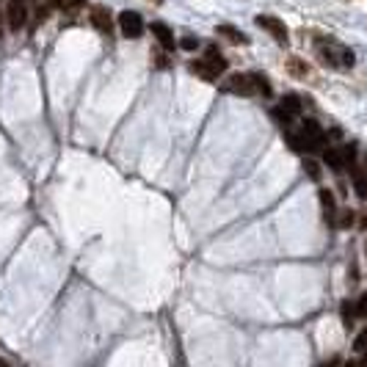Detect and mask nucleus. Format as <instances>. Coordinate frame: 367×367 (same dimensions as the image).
I'll return each mask as SVG.
<instances>
[{
  "mask_svg": "<svg viewBox=\"0 0 367 367\" xmlns=\"http://www.w3.org/2000/svg\"><path fill=\"white\" fill-rule=\"evenodd\" d=\"M221 91L226 94H240V97H271V86H268V77L260 72H237L229 75L221 86Z\"/></svg>",
  "mask_w": 367,
  "mask_h": 367,
  "instance_id": "nucleus-1",
  "label": "nucleus"
},
{
  "mask_svg": "<svg viewBox=\"0 0 367 367\" xmlns=\"http://www.w3.org/2000/svg\"><path fill=\"white\" fill-rule=\"evenodd\" d=\"M288 144H290V149H295V152H315V149H320L326 144V133L320 130L318 122L306 119V122L301 125L298 133H288Z\"/></svg>",
  "mask_w": 367,
  "mask_h": 367,
  "instance_id": "nucleus-2",
  "label": "nucleus"
},
{
  "mask_svg": "<svg viewBox=\"0 0 367 367\" xmlns=\"http://www.w3.org/2000/svg\"><path fill=\"white\" fill-rule=\"evenodd\" d=\"M191 72L199 75V77L208 80V83H216L219 75L226 72V58L221 56L216 47H208V50H205V58L191 61Z\"/></svg>",
  "mask_w": 367,
  "mask_h": 367,
  "instance_id": "nucleus-3",
  "label": "nucleus"
},
{
  "mask_svg": "<svg viewBox=\"0 0 367 367\" xmlns=\"http://www.w3.org/2000/svg\"><path fill=\"white\" fill-rule=\"evenodd\" d=\"M320 58L329 67H354V53L337 42H320Z\"/></svg>",
  "mask_w": 367,
  "mask_h": 367,
  "instance_id": "nucleus-4",
  "label": "nucleus"
},
{
  "mask_svg": "<svg viewBox=\"0 0 367 367\" xmlns=\"http://www.w3.org/2000/svg\"><path fill=\"white\" fill-rule=\"evenodd\" d=\"M354 157H357V147H354V144L329 147L326 152H323V163H326L329 169H334V171H343V169H348V166L354 163Z\"/></svg>",
  "mask_w": 367,
  "mask_h": 367,
  "instance_id": "nucleus-5",
  "label": "nucleus"
},
{
  "mask_svg": "<svg viewBox=\"0 0 367 367\" xmlns=\"http://www.w3.org/2000/svg\"><path fill=\"white\" fill-rule=\"evenodd\" d=\"M119 31H122V36H127V39H139L141 33H144V19H141V14L139 11H122L119 14Z\"/></svg>",
  "mask_w": 367,
  "mask_h": 367,
  "instance_id": "nucleus-6",
  "label": "nucleus"
},
{
  "mask_svg": "<svg viewBox=\"0 0 367 367\" xmlns=\"http://www.w3.org/2000/svg\"><path fill=\"white\" fill-rule=\"evenodd\" d=\"M6 19H8V31H22L28 22V3L25 0H8L6 6Z\"/></svg>",
  "mask_w": 367,
  "mask_h": 367,
  "instance_id": "nucleus-7",
  "label": "nucleus"
},
{
  "mask_svg": "<svg viewBox=\"0 0 367 367\" xmlns=\"http://www.w3.org/2000/svg\"><path fill=\"white\" fill-rule=\"evenodd\" d=\"M263 31H268L276 42H282V45H288V25L279 19V17H271V14H260L257 19H254Z\"/></svg>",
  "mask_w": 367,
  "mask_h": 367,
  "instance_id": "nucleus-8",
  "label": "nucleus"
},
{
  "mask_svg": "<svg viewBox=\"0 0 367 367\" xmlns=\"http://www.w3.org/2000/svg\"><path fill=\"white\" fill-rule=\"evenodd\" d=\"M108 14H111V11H108L105 6H94L91 14H88V17H91V25H94L102 36H111V17H108Z\"/></svg>",
  "mask_w": 367,
  "mask_h": 367,
  "instance_id": "nucleus-9",
  "label": "nucleus"
},
{
  "mask_svg": "<svg viewBox=\"0 0 367 367\" xmlns=\"http://www.w3.org/2000/svg\"><path fill=\"white\" fill-rule=\"evenodd\" d=\"M320 208H323V219L329 221L331 226H337V202H334V194L329 188H320Z\"/></svg>",
  "mask_w": 367,
  "mask_h": 367,
  "instance_id": "nucleus-10",
  "label": "nucleus"
},
{
  "mask_svg": "<svg viewBox=\"0 0 367 367\" xmlns=\"http://www.w3.org/2000/svg\"><path fill=\"white\" fill-rule=\"evenodd\" d=\"M152 36L157 39V45L163 47V50H174V33H171V28L166 25V22H152Z\"/></svg>",
  "mask_w": 367,
  "mask_h": 367,
  "instance_id": "nucleus-11",
  "label": "nucleus"
},
{
  "mask_svg": "<svg viewBox=\"0 0 367 367\" xmlns=\"http://www.w3.org/2000/svg\"><path fill=\"white\" fill-rule=\"evenodd\" d=\"M348 169H351V182H354L357 196H359V199H367V169L357 166V163H351Z\"/></svg>",
  "mask_w": 367,
  "mask_h": 367,
  "instance_id": "nucleus-12",
  "label": "nucleus"
},
{
  "mask_svg": "<svg viewBox=\"0 0 367 367\" xmlns=\"http://www.w3.org/2000/svg\"><path fill=\"white\" fill-rule=\"evenodd\" d=\"M216 33H219V36H226L232 45H246V42H249V39H246V33H243V31H237V28H232V25H219V28H216Z\"/></svg>",
  "mask_w": 367,
  "mask_h": 367,
  "instance_id": "nucleus-13",
  "label": "nucleus"
},
{
  "mask_svg": "<svg viewBox=\"0 0 367 367\" xmlns=\"http://www.w3.org/2000/svg\"><path fill=\"white\" fill-rule=\"evenodd\" d=\"M47 6H53V8L64 11V14H72V11L86 6V0H47Z\"/></svg>",
  "mask_w": 367,
  "mask_h": 367,
  "instance_id": "nucleus-14",
  "label": "nucleus"
},
{
  "mask_svg": "<svg viewBox=\"0 0 367 367\" xmlns=\"http://www.w3.org/2000/svg\"><path fill=\"white\" fill-rule=\"evenodd\" d=\"M282 108H285V111H290L293 116L301 114V102H298V97H293V94H288V97L282 100Z\"/></svg>",
  "mask_w": 367,
  "mask_h": 367,
  "instance_id": "nucleus-15",
  "label": "nucleus"
},
{
  "mask_svg": "<svg viewBox=\"0 0 367 367\" xmlns=\"http://www.w3.org/2000/svg\"><path fill=\"white\" fill-rule=\"evenodd\" d=\"M354 221H357V213H354V210H343V216L337 219V226H340V229H348Z\"/></svg>",
  "mask_w": 367,
  "mask_h": 367,
  "instance_id": "nucleus-16",
  "label": "nucleus"
},
{
  "mask_svg": "<svg viewBox=\"0 0 367 367\" xmlns=\"http://www.w3.org/2000/svg\"><path fill=\"white\" fill-rule=\"evenodd\" d=\"M354 315H357V306H351V304L345 301V304H343V318H345V326H351Z\"/></svg>",
  "mask_w": 367,
  "mask_h": 367,
  "instance_id": "nucleus-17",
  "label": "nucleus"
},
{
  "mask_svg": "<svg viewBox=\"0 0 367 367\" xmlns=\"http://www.w3.org/2000/svg\"><path fill=\"white\" fill-rule=\"evenodd\" d=\"M304 169H306V174H309L312 180H320V169H318V163H312V160H306V163H304Z\"/></svg>",
  "mask_w": 367,
  "mask_h": 367,
  "instance_id": "nucleus-18",
  "label": "nucleus"
},
{
  "mask_svg": "<svg viewBox=\"0 0 367 367\" xmlns=\"http://www.w3.org/2000/svg\"><path fill=\"white\" fill-rule=\"evenodd\" d=\"M180 47H182V50H196V47H199V42H196L194 36H185V39L180 42Z\"/></svg>",
  "mask_w": 367,
  "mask_h": 367,
  "instance_id": "nucleus-19",
  "label": "nucleus"
},
{
  "mask_svg": "<svg viewBox=\"0 0 367 367\" xmlns=\"http://www.w3.org/2000/svg\"><path fill=\"white\" fill-rule=\"evenodd\" d=\"M357 315H359V318H367V293L357 301Z\"/></svg>",
  "mask_w": 367,
  "mask_h": 367,
  "instance_id": "nucleus-20",
  "label": "nucleus"
},
{
  "mask_svg": "<svg viewBox=\"0 0 367 367\" xmlns=\"http://www.w3.org/2000/svg\"><path fill=\"white\" fill-rule=\"evenodd\" d=\"M354 348H357V351H367V329H365V331H362V334H359V337H357V343H354Z\"/></svg>",
  "mask_w": 367,
  "mask_h": 367,
  "instance_id": "nucleus-21",
  "label": "nucleus"
},
{
  "mask_svg": "<svg viewBox=\"0 0 367 367\" xmlns=\"http://www.w3.org/2000/svg\"><path fill=\"white\" fill-rule=\"evenodd\" d=\"M152 3H160V0H152Z\"/></svg>",
  "mask_w": 367,
  "mask_h": 367,
  "instance_id": "nucleus-22",
  "label": "nucleus"
}]
</instances>
